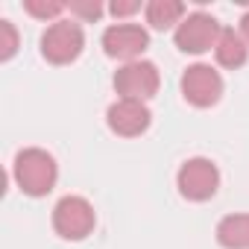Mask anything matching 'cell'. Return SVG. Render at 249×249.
I'll return each mask as SVG.
<instances>
[{
	"mask_svg": "<svg viewBox=\"0 0 249 249\" xmlns=\"http://www.w3.org/2000/svg\"><path fill=\"white\" fill-rule=\"evenodd\" d=\"M240 36H243V41L249 44V12L240 18Z\"/></svg>",
	"mask_w": 249,
	"mask_h": 249,
	"instance_id": "cell-17",
	"label": "cell"
},
{
	"mask_svg": "<svg viewBox=\"0 0 249 249\" xmlns=\"http://www.w3.org/2000/svg\"><path fill=\"white\" fill-rule=\"evenodd\" d=\"M217 240L226 249H249V214H229L217 223Z\"/></svg>",
	"mask_w": 249,
	"mask_h": 249,
	"instance_id": "cell-10",
	"label": "cell"
},
{
	"mask_svg": "<svg viewBox=\"0 0 249 249\" xmlns=\"http://www.w3.org/2000/svg\"><path fill=\"white\" fill-rule=\"evenodd\" d=\"M220 24H217V18L214 15H208V12H191L188 18H182V24L176 27V47L182 50V53H194V56H199V53H205V50H211V47H217V38H220Z\"/></svg>",
	"mask_w": 249,
	"mask_h": 249,
	"instance_id": "cell-5",
	"label": "cell"
},
{
	"mask_svg": "<svg viewBox=\"0 0 249 249\" xmlns=\"http://www.w3.org/2000/svg\"><path fill=\"white\" fill-rule=\"evenodd\" d=\"M176 185H179V194L191 202H205L217 194L220 188V170L211 159H188L179 173H176Z\"/></svg>",
	"mask_w": 249,
	"mask_h": 249,
	"instance_id": "cell-3",
	"label": "cell"
},
{
	"mask_svg": "<svg viewBox=\"0 0 249 249\" xmlns=\"http://www.w3.org/2000/svg\"><path fill=\"white\" fill-rule=\"evenodd\" d=\"M150 120H153V114H150V108L141 100H117L106 111L108 129L114 135H123V138H135V135L147 132Z\"/></svg>",
	"mask_w": 249,
	"mask_h": 249,
	"instance_id": "cell-9",
	"label": "cell"
},
{
	"mask_svg": "<svg viewBox=\"0 0 249 249\" xmlns=\"http://www.w3.org/2000/svg\"><path fill=\"white\" fill-rule=\"evenodd\" d=\"M12 173H15L18 188H21L27 196H47V194L53 191V185H56L59 167H56V159H53L47 150L30 147V150H21V153L15 156Z\"/></svg>",
	"mask_w": 249,
	"mask_h": 249,
	"instance_id": "cell-1",
	"label": "cell"
},
{
	"mask_svg": "<svg viewBox=\"0 0 249 249\" xmlns=\"http://www.w3.org/2000/svg\"><path fill=\"white\" fill-rule=\"evenodd\" d=\"M185 15V3L179 0H150L147 3V24L153 30H170L173 24L179 27Z\"/></svg>",
	"mask_w": 249,
	"mask_h": 249,
	"instance_id": "cell-12",
	"label": "cell"
},
{
	"mask_svg": "<svg viewBox=\"0 0 249 249\" xmlns=\"http://www.w3.org/2000/svg\"><path fill=\"white\" fill-rule=\"evenodd\" d=\"M150 47V36L138 24H114L103 33V50L111 59L138 62V56Z\"/></svg>",
	"mask_w": 249,
	"mask_h": 249,
	"instance_id": "cell-8",
	"label": "cell"
},
{
	"mask_svg": "<svg viewBox=\"0 0 249 249\" xmlns=\"http://www.w3.org/2000/svg\"><path fill=\"white\" fill-rule=\"evenodd\" d=\"M214 53H217V62H220L223 68H231V71H234V68H240V65L246 62V56H249V44L243 41L240 33H234V30H223L220 38H217Z\"/></svg>",
	"mask_w": 249,
	"mask_h": 249,
	"instance_id": "cell-11",
	"label": "cell"
},
{
	"mask_svg": "<svg viewBox=\"0 0 249 249\" xmlns=\"http://www.w3.org/2000/svg\"><path fill=\"white\" fill-rule=\"evenodd\" d=\"M182 97L196 108H208L223 97V76L211 65L196 62L182 73Z\"/></svg>",
	"mask_w": 249,
	"mask_h": 249,
	"instance_id": "cell-7",
	"label": "cell"
},
{
	"mask_svg": "<svg viewBox=\"0 0 249 249\" xmlns=\"http://www.w3.org/2000/svg\"><path fill=\"white\" fill-rule=\"evenodd\" d=\"M85 47L82 27L76 21H56L41 36V56L53 65H71Z\"/></svg>",
	"mask_w": 249,
	"mask_h": 249,
	"instance_id": "cell-4",
	"label": "cell"
},
{
	"mask_svg": "<svg viewBox=\"0 0 249 249\" xmlns=\"http://www.w3.org/2000/svg\"><path fill=\"white\" fill-rule=\"evenodd\" d=\"M68 9H71L73 15L85 18V21H97V18L103 15V6H100V3H68Z\"/></svg>",
	"mask_w": 249,
	"mask_h": 249,
	"instance_id": "cell-15",
	"label": "cell"
},
{
	"mask_svg": "<svg viewBox=\"0 0 249 249\" xmlns=\"http://www.w3.org/2000/svg\"><path fill=\"white\" fill-rule=\"evenodd\" d=\"M141 9V3H120V0H114V3L108 6V12L114 15V18H123V15H132V12H138Z\"/></svg>",
	"mask_w": 249,
	"mask_h": 249,
	"instance_id": "cell-16",
	"label": "cell"
},
{
	"mask_svg": "<svg viewBox=\"0 0 249 249\" xmlns=\"http://www.w3.org/2000/svg\"><path fill=\"white\" fill-rule=\"evenodd\" d=\"M97 214L85 196H62L53 208V229L65 240H82L94 231Z\"/></svg>",
	"mask_w": 249,
	"mask_h": 249,
	"instance_id": "cell-2",
	"label": "cell"
},
{
	"mask_svg": "<svg viewBox=\"0 0 249 249\" xmlns=\"http://www.w3.org/2000/svg\"><path fill=\"white\" fill-rule=\"evenodd\" d=\"M24 9L30 12V15H36V18H56V15H62L68 6L65 3H59V0H27L24 3Z\"/></svg>",
	"mask_w": 249,
	"mask_h": 249,
	"instance_id": "cell-13",
	"label": "cell"
},
{
	"mask_svg": "<svg viewBox=\"0 0 249 249\" xmlns=\"http://www.w3.org/2000/svg\"><path fill=\"white\" fill-rule=\"evenodd\" d=\"M114 88H117L120 100H141L144 103L159 91V68L147 59L126 62L114 73Z\"/></svg>",
	"mask_w": 249,
	"mask_h": 249,
	"instance_id": "cell-6",
	"label": "cell"
},
{
	"mask_svg": "<svg viewBox=\"0 0 249 249\" xmlns=\"http://www.w3.org/2000/svg\"><path fill=\"white\" fill-rule=\"evenodd\" d=\"M18 50V33L9 21H0V59H12Z\"/></svg>",
	"mask_w": 249,
	"mask_h": 249,
	"instance_id": "cell-14",
	"label": "cell"
}]
</instances>
